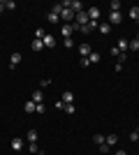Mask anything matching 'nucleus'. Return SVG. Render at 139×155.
I'll use <instances>...</instances> for the list:
<instances>
[{"mask_svg": "<svg viewBox=\"0 0 139 155\" xmlns=\"http://www.w3.org/2000/svg\"><path fill=\"white\" fill-rule=\"evenodd\" d=\"M63 7H67V9H72L74 14L84 12V2H81V0H65V2H63Z\"/></svg>", "mask_w": 139, "mask_h": 155, "instance_id": "obj_1", "label": "nucleus"}, {"mask_svg": "<svg viewBox=\"0 0 139 155\" xmlns=\"http://www.w3.org/2000/svg\"><path fill=\"white\" fill-rule=\"evenodd\" d=\"M88 21H91V19H88V12H79L77 16H74V26L81 28V26H86Z\"/></svg>", "mask_w": 139, "mask_h": 155, "instance_id": "obj_2", "label": "nucleus"}, {"mask_svg": "<svg viewBox=\"0 0 139 155\" xmlns=\"http://www.w3.org/2000/svg\"><path fill=\"white\" fill-rule=\"evenodd\" d=\"M74 30H77V26H74V23H65V26H60V35H63L65 39L72 37V32H74Z\"/></svg>", "mask_w": 139, "mask_h": 155, "instance_id": "obj_3", "label": "nucleus"}, {"mask_svg": "<svg viewBox=\"0 0 139 155\" xmlns=\"http://www.w3.org/2000/svg\"><path fill=\"white\" fill-rule=\"evenodd\" d=\"M74 16H77V14L72 12V9H63V12H60V21H67V23H74Z\"/></svg>", "mask_w": 139, "mask_h": 155, "instance_id": "obj_4", "label": "nucleus"}, {"mask_svg": "<svg viewBox=\"0 0 139 155\" xmlns=\"http://www.w3.org/2000/svg\"><path fill=\"white\" fill-rule=\"evenodd\" d=\"M107 21H109V26H111V23H114V26H118V23H123V14H121V12H111Z\"/></svg>", "mask_w": 139, "mask_h": 155, "instance_id": "obj_5", "label": "nucleus"}, {"mask_svg": "<svg viewBox=\"0 0 139 155\" xmlns=\"http://www.w3.org/2000/svg\"><path fill=\"white\" fill-rule=\"evenodd\" d=\"M98 26H100L98 21H88L86 26H81V28H79V30H81V32H84V35H88V32H93V30H95V28H98Z\"/></svg>", "mask_w": 139, "mask_h": 155, "instance_id": "obj_6", "label": "nucleus"}, {"mask_svg": "<svg viewBox=\"0 0 139 155\" xmlns=\"http://www.w3.org/2000/svg\"><path fill=\"white\" fill-rule=\"evenodd\" d=\"M19 63H21V53H19V51H14L12 56H9V67L14 70V67H16Z\"/></svg>", "mask_w": 139, "mask_h": 155, "instance_id": "obj_7", "label": "nucleus"}, {"mask_svg": "<svg viewBox=\"0 0 139 155\" xmlns=\"http://www.w3.org/2000/svg\"><path fill=\"white\" fill-rule=\"evenodd\" d=\"M116 49H118L121 53H125L127 49H130V42H127V39H118V42H116Z\"/></svg>", "mask_w": 139, "mask_h": 155, "instance_id": "obj_8", "label": "nucleus"}, {"mask_svg": "<svg viewBox=\"0 0 139 155\" xmlns=\"http://www.w3.org/2000/svg\"><path fill=\"white\" fill-rule=\"evenodd\" d=\"M88 19H91V21L100 19V7H88Z\"/></svg>", "mask_w": 139, "mask_h": 155, "instance_id": "obj_9", "label": "nucleus"}, {"mask_svg": "<svg viewBox=\"0 0 139 155\" xmlns=\"http://www.w3.org/2000/svg\"><path fill=\"white\" fill-rule=\"evenodd\" d=\"M79 53H81V58H88L91 56V44H79Z\"/></svg>", "mask_w": 139, "mask_h": 155, "instance_id": "obj_10", "label": "nucleus"}, {"mask_svg": "<svg viewBox=\"0 0 139 155\" xmlns=\"http://www.w3.org/2000/svg\"><path fill=\"white\" fill-rule=\"evenodd\" d=\"M42 100H44V93H42V88L33 91V102H35V104H42Z\"/></svg>", "mask_w": 139, "mask_h": 155, "instance_id": "obj_11", "label": "nucleus"}, {"mask_svg": "<svg viewBox=\"0 0 139 155\" xmlns=\"http://www.w3.org/2000/svg\"><path fill=\"white\" fill-rule=\"evenodd\" d=\"M42 42H44V46H49V49H53V46H56V39H53V35H49V32L44 35V39H42Z\"/></svg>", "mask_w": 139, "mask_h": 155, "instance_id": "obj_12", "label": "nucleus"}, {"mask_svg": "<svg viewBox=\"0 0 139 155\" xmlns=\"http://www.w3.org/2000/svg\"><path fill=\"white\" fill-rule=\"evenodd\" d=\"M23 148V139H21V137H14L12 139V150H21Z\"/></svg>", "mask_w": 139, "mask_h": 155, "instance_id": "obj_13", "label": "nucleus"}, {"mask_svg": "<svg viewBox=\"0 0 139 155\" xmlns=\"http://www.w3.org/2000/svg\"><path fill=\"white\" fill-rule=\"evenodd\" d=\"M60 100H63V102H65V104H72V102H74V93H72V91H65V93H63V97H60Z\"/></svg>", "mask_w": 139, "mask_h": 155, "instance_id": "obj_14", "label": "nucleus"}, {"mask_svg": "<svg viewBox=\"0 0 139 155\" xmlns=\"http://www.w3.org/2000/svg\"><path fill=\"white\" fill-rule=\"evenodd\" d=\"M26 139H28V143H37V130H28Z\"/></svg>", "mask_w": 139, "mask_h": 155, "instance_id": "obj_15", "label": "nucleus"}, {"mask_svg": "<svg viewBox=\"0 0 139 155\" xmlns=\"http://www.w3.org/2000/svg\"><path fill=\"white\" fill-rule=\"evenodd\" d=\"M35 109H37V104H35V102H33V100H28V102H26V104H23V111H26V114H33V111H35Z\"/></svg>", "mask_w": 139, "mask_h": 155, "instance_id": "obj_16", "label": "nucleus"}, {"mask_svg": "<svg viewBox=\"0 0 139 155\" xmlns=\"http://www.w3.org/2000/svg\"><path fill=\"white\" fill-rule=\"evenodd\" d=\"M98 30L102 32V35H109V32H111V26H109V21H104V23H100V26H98Z\"/></svg>", "mask_w": 139, "mask_h": 155, "instance_id": "obj_17", "label": "nucleus"}, {"mask_svg": "<svg viewBox=\"0 0 139 155\" xmlns=\"http://www.w3.org/2000/svg\"><path fill=\"white\" fill-rule=\"evenodd\" d=\"M33 51H42V49H44V42H42V39H33Z\"/></svg>", "mask_w": 139, "mask_h": 155, "instance_id": "obj_18", "label": "nucleus"}, {"mask_svg": "<svg viewBox=\"0 0 139 155\" xmlns=\"http://www.w3.org/2000/svg\"><path fill=\"white\" fill-rule=\"evenodd\" d=\"M130 19H132V21H139V7H137V5L130 7Z\"/></svg>", "mask_w": 139, "mask_h": 155, "instance_id": "obj_19", "label": "nucleus"}, {"mask_svg": "<svg viewBox=\"0 0 139 155\" xmlns=\"http://www.w3.org/2000/svg\"><path fill=\"white\" fill-rule=\"evenodd\" d=\"M104 143H107V146H116V143H118V137H116V134H109Z\"/></svg>", "mask_w": 139, "mask_h": 155, "instance_id": "obj_20", "label": "nucleus"}, {"mask_svg": "<svg viewBox=\"0 0 139 155\" xmlns=\"http://www.w3.org/2000/svg\"><path fill=\"white\" fill-rule=\"evenodd\" d=\"M63 9H65V7H63V2H56V5H51V12H53V14H58V16H60V12H63Z\"/></svg>", "mask_w": 139, "mask_h": 155, "instance_id": "obj_21", "label": "nucleus"}, {"mask_svg": "<svg viewBox=\"0 0 139 155\" xmlns=\"http://www.w3.org/2000/svg\"><path fill=\"white\" fill-rule=\"evenodd\" d=\"M46 19H49V23H60V16H58V14H53V12H49Z\"/></svg>", "mask_w": 139, "mask_h": 155, "instance_id": "obj_22", "label": "nucleus"}, {"mask_svg": "<svg viewBox=\"0 0 139 155\" xmlns=\"http://www.w3.org/2000/svg\"><path fill=\"white\" fill-rule=\"evenodd\" d=\"M109 7H111V12H121V0H111Z\"/></svg>", "mask_w": 139, "mask_h": 155, "instance_id": "obj_23", "label": "nucleus"}, {"mask_svg": "<svg viewBox=\"0 0 139 155\" xmlns=\"http://www.w3.org/2000/svg\"><path fill=\"white\" fill-rule=\"evenodd\" d=\"M100 58H102V56H100V53H95V51H93L91 56H88V63H91V65H93V63H100Z\"/></svg>", "mask_w": 139, "mask_h": 155, "instance_id": "obj_24", "label": "nucleus"}, {"mask_svg": "<svg viewBox=\"0 0 139 155\" xmlns=\"http://www.w3.org/2000/svg\"><path fill=\"white\" fill-rule=\"evenodd\" d=\"M104 141H107L104 134H95V137H93V143H98V146H100V143H104Z\"/></svg>", "mask_w": 139, "mask_h": 155, "instance_id": "obj_25", "label": "nucleus"}, {"mask_svg": "<svg viewBox=\"0 0 139 155\" xmlns=\"http://www.w3.org/2000/svg\"><path fill=\"white\" fill-rule=\"evenodd\" d=\"M109 148H111V146H107V143H100V146H98V150L102 155H109Z\"/></svg>", "mask_w": 139, "mask_h": 155, "instance_id": "obj_26", "label": "nucleus"}, {"mask_svg": "<svg viewBox=\"0 0 139 155\" xmlns=\"http://www.w3.org/2000/svg\"><path fill=\"white\" fill-rule=\"evenodd\" d=\"M44 28H37V30H35V39H44Z\"/></svg>", "mask_w": 139, "mask_h": 155, "instance_id": "obj_27", "label": "nucleus"}, {"mask_svg": "<svg viewBox=\"0 0 139 155\" xmlns=\"http://www.w3.org/2000/svg\"><path fill=\"white\" fill-rule=\"evenodd\" d=\"M130 51H139V39H130Z\"/></svg>", "mask_w": 139, "mask_h": 155, "instance_id": "obj_28", "label": "nucleus"}, {"mask_svg": "<svg viewBox=\"0 0 139 155\" xmlns=\"http://www.w3.org/2000/svg\"><path fill=\"white\" fill-rule=\"evenodd\" d=\"M5 9H12V12H14V9H16V2H14V0H7V2H5Z\"/></svg>", "mask_w": 139, "mask_h": 155, "instance_id": "obj_29", "label": "nucleus"}, {"mask_svg": "<svg viewBox=\"0 0 139 155\" xmlns=\"http://www.w3.org/2000/svg\"><path fill=\"white\" fill-rule=\"evenodd\" d=\"M63 111H67L70 116H72V114H77V109H74V104H65V109H63Z\"/></svg>", "mask_w": 139, "mask_h": 155, "instance_id": "obj_30", "label": "nucleus"}, {"mask_svg": "<svg viewBox=\"0 0 139 155\" xmlns=\"http://www.w3.org/2000/svg\"><path fill=\"white\" fill-rule=\"evenodd\" d=\"M28 150H30V155H37V153H40V148H37V143H30V146H28Z\"/></svg>", "mask_w": 139, "mask_h": 155, "instance_id": "obj_31", "label": "nucleus"}, {"mask_svg": "<svg viewBox=\"0 0 139 155\" xmlns=\"http://www.w3.org/2000/svg\"><path fill=\"white\" fill-rule=\"evenodd\" d=\"M127 139H130V141H137V139H139V132H137V130H134V132H130V137H127Z\"/></svg>", "mask_w": 139, "mask_h": 155, "instance_id": "obj_32", "label": "nucleus"}, {"mask_svg": "<svg viewBox=\"0 0 139 155\" xmlns=\"http://www.w3.org/2000/svg\"><path fill=\"white\" fill-rule=\"evenodd\" d=\"M63 44H65L67 49H72V46H74V42H72V37H70V39H65V42H63Z\"/></svg>", "mask_w": 139, "mask_h": 155, "instance_id": "obj_33", "label": "nucleus"}, {"mask_svg": "<svg viewBox=\"0 0 139 155\" xmlns=\"http://www.w3.org/2000/svg\"><path fill=\"white\" fill-rule=\"evenodd\" d=\"M109 53H111V56H116V58H118V56H121V51H118V49H116V46H111V51H109Z\"/></svg>", "mask_w": 139, "mask_h": 155, "instance_id": "obj_34", "label": "nucleus"}, {"mask_svg": "<svg viewBox=\"0 0 139 155\" xmlns=\"http://www.w3.org/2000/svg\"><path fill=\"white\" fill-rule=\"evenodd\" d=\"M49 84H51L49 79H42V81H40V88H46V86H49Z\"/></svg>", "mask_w": 139, "mask_h": 155, "instance_id": "obj_35", "label": "nucleus"}, {"mask_svg": "<svg viewBox=\"0 0 139 155\" xmlns=\"http://www.w3.org/2000/svg\"><path fill=\"white\" fill-rule=\"evenodd\" d=\"M35 111H37V114H44L46 107H44V104H37V109H35Z\"/></svg>", "mask_w": 139, "mask_h": 155, "instance_id": "obj_36", "label": "nucleus"}, {"mask_svg": "<svg viewBox=\"0 0 139 155\" xmlns=\"http://www.w3.org/2000/svg\"><path fill=\"white\" fill-rule=\"evenodd\" d=\"M5 12V0H0V14Z\"/></svg>", "mask_w": 139, "mask_h": 155, "instance_id": "obj_37", "label": "nucleus"}, {"mask_svg": "<svg viewBox=\"0 0 139 155\" xmlns=\"http://www.w3.org/2000/svg\"><path fill=\"white\" fill-rule=\"evenodd\" d=\"M114 155H127V153H125V150H116Z\"/></svg>", "mask_w": 139, "mask_h": 155, "instance_id": "obj_38", "label": "nucleus"}, {"mask_svg": "<svg viewBox=\"0 0 139 155\" xmlns=\"http://www.w3.org/2000/svg\"><path fill=\"white\" fill-rule=\"evenodd\" d=\"M37 155H44V150H40V153H37Z\"/></svg>", "mask_w": 139, "mask_h": 155, "instance_id": "obj_39", "label": "nucleus"}, {"mask_svg": "<svg viewBox=\"0 0 139 155\" xmlns=\"http://www.w3.org/2000/svg\"><path fill=\"white\" fill-rule=\"evenodd\" d=\"M137 39H139V32H137Z\"/></svg>", "mask_w": 139, "mask_h": 155, "instance_id": "obj_40", "label": "nucleus"}, {"mask_svg": "<svg viewBox=\"0 0 139 155\" xmlns=\"http://www.w3.org/2000/svg\"><path fill=\"white\" fill-rule=\"evenodd\" d=\"M137 132H139V125H137Z\"/></svg>", "mask_w": 139, "mask_h": 155, "instance_id": "obj_41", "label": "nucleus"}, {"mask_svg": "<svg viewBox=\"0 0 139 155\" xmlns=\"http://www.w3.org/2000/svg\"><path fill=\"white\" fill-rule=\"evenodd\" d=\"M137 143H139V139H137Z\"/></svg>", "mask_w": 139, "mask_h": 155, "instance_id": "obj_42", "label": "nucleus"}]
</instances>
